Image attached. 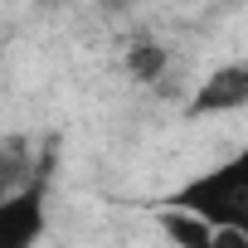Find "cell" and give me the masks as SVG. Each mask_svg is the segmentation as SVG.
I'll use <instances>...</instances> for the list:
<instances>
[{"label": "cell", "instance_id": "1", "mask_svg": "<svg viewBox=\"0 0 248 248\" xmlns=\"http://www.w3.org/2000/svg\"><path fill=\"white\" fill-rule=\"evenodd\" d=\"M166 204L190 209L214 229H243L248 233V151H238L233 161H219L214 170L185 180Z\"/></svg>", "mask_w": 248, "mask_h": 248}, {"label": "cell", "instance_id": "2", "mask_svg": "<svg viewBox=\"0 0 248 248\" xmlns=\"http://www.w3.org/2000/svg\"><path fill=\"white\" fill-rule=\"evenodd\" d=\"M39 233H44V180L34 175L30 185L0 200V248H30Z\"/></svg>", "mask_w": 248, "mask_h": 248}, {"label": "cell", "instance_id": "3", "mask_svg": "<svg viewBox=\"0 0 248 248\" xmlns=\"http://www.w3.org/2000/svg\"><path fill=\"white\" fill-rule=\"evenodd\" d=\"M238 107H248V63L209 68V78L195 88V102H190L195 117H219V112H238Z\"/></svg>", "mask_w": 248, "mask_h": 248}, {"label": "cell", "instance_id": "4", "mask_svg": "<svg viewBox=\"0 0 248 248\" xmlns=\"http://www.w3.org/2000/svg\"><path fill=\"white\" fill-rule=\"evenodd\" d=\"M156 224H161V233H166L175 248H214V224H204V219L190 214V209L161 204V209H156Z\"/></svg>", "mask_w": 248, "mask_h": 248}, {"label": "cell", "instance_id": "5", "mask_svg": "<svg viewBox=\"0 0 248 248\" xmlns=\"http://www.w3.org/2000/svg\"><path fill=\"white\" fill-rule=\"evenodd\" d=\"M161 68H166V49H161V44H151V39H146V44H137V49L127 54V73H132V78H141V83H156V78H161Z\"/></svg>", "mask_w": 248, "mask_h": 248}, {"label": "cell", "instance_id": "6", "mask_svg": "<svg viewBox=\"0 0 248 248\" xmlns=\"http://www.w3.org/2000/svg\"><path fill=\"white\" fill-rule=\"evenodd\" d=\"M214 248H248L243 229H214Z\"/></svg>", "mask_w": 248, "mask_h": 248}]
</instances>
